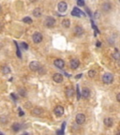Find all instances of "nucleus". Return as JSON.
Wrapping results in <instances>:
<instances>
[{
  "instance_id": "obj_1",
  "label": "nucleus",
  "mask_w": 120,
  "mask_h": 135,
  "mask_svg": "<svg viewBox=\"0 0 120 135\" xmlns=\"http://www.w3.org/2000/svg\"><path fill=\"white\" fill-rule=\"evenodd\" d=\"M114 81V75L112 73H109V72H106L102 75V82L106 84H110L112 83Z\"/></svg>"
},
{
  "instance_id": "obj_2",
  "label": "nucleus",
  "mask_w": 120,
  "mask_h": 135,
  "mask_svg": "<svg viewBox=\"0 0 120 135\" xmlns=\"http://www.w3.org/2000/svg\"><path fill=\"white\" fill-rule=\"evenodd\" d=\"M42 39H43V37H42L41 33H40V32H35L32 36V39L35 43H40L42 41Z\"/></svg>"
},
{
  "instance_id": "obj_3",
  "label": "nucleus",
  "mask_w": 120,
  "mask_h": 135,
  "mask_svg": "<svg viewBox=\"0 0 120 135\" xmlns=\"http://www.w3.org/2000/svg\"><path fill=\"white\" fill-rule=\"evenodd\" d=\"M29 69L33 71H38L41 69V66L40 64L38 62V61H32L30 64H29Z\"/></svg>"
},
{
  "instance_id": "obj_4",
  "label": "nucleus",
  "mask_w": 120,
  "mask_h": 135,
  "mask_svg": "<svg viewBox=\"0 0 120 135\" xmlns=\"http://www.w3.org/2000/svg\"><path fill=\"white\" fill-rule=\"evenodd\" d=\"M55 24V19L53 17H46L44 20V26L47 27H53Z\"/></svg>"
},
{
  "instance_id": "obj_5",
  "label": "nucleus",
  "mask_w": 120,
  "mask_h": 135,
  "mask_svg": "<svg viewBox=\"0 0 120 135\" xmlns=\"http://www.w3.org/2000/svg\"><path fill=\"white\" fill-rule=\"evenodd\" d=\"M85 122V115L83 113H78L76 115V123L78 125H83Z\"/></svg>"
},
{
  "instance_id": "obj_6",
  "label": "nucleus",
  "mask_w": 120,
  "mask_h": 135,
  "mask_svg": "<svg viewBox=\"0 0 120 135\" xmlns=\"http://www.w3.org/2000/svg\"><path fill=\"white\" fill-rule=\"evenodd\" d=\"M53 113L57 117H60L64 114V108L62 106H56L53 110Z\"/></svg>"
},
{
  "instance_id": "obj_7",
  "label": "nucleus",
  "mask_w": 120,
  "mask_h": 135,
  "mask_svg": "<svg viewBox=\"0 0 120 135\" xmlns=\"http://www.w3.org/2000/svg\"><path fill=\"white\" fill-rule=\"evenodd\" d=\"M57 8H58V10H59L60 12H65V11L67 10V9H68V5H67L66 2L61 1V2L58 3Z\"/></svg>"
},
{
  "instance_id": "obj_8",
  "label": "nucleus",
  "mask_w": 120,
  "mask_h": 135,
  "mask_svg": "<svg viewBox=\"0 0 120 135\" xmlns=\"http://www.w3.org/2000/svg\"><path fill=\"white\" fill-rule=\"evenodd\" d=\"M53 65H54L57 69H63L64 66H65V62H64L62 59H60V58H57V59L54 60Z\"/></svg>"
},
{
  "instance_id": "obj_9",
  "label": "nucleus",
  "mask_w": 120,
  "mask_h": 135,
  "mask_svg": "<svg viewBox=\"0 0 120 135\" xmlns=\"http://www.w3.org/2000/svg\"><path fill=\"white\" fill-rule=\"evenodd\" d=\"M53 80L57 83H60L63 82V75L61 73H55L53 76Z\"/></svg>"
},
{
  "instance_id": "obj_10",
  "label": "nucleus",
  "mask_w": 120,
  "mask_h": 135,
  "mask_svg": "<svg viewBox=\"0 0 120 135\" xmlns=\"http://www.w3.org/2000/svg\"><path fill=\"white\" fill-rule=\"evenodd\" d=\"M74 34H75V36H77V37H81L83 34H84V28L81 26H75L74 28Z\"/></svg>"
},
{
  "instance_id": "obj_11",
  "label": "nucleus",
  "mask_w": 120,
  "mask_h": 135,
  "mask_svg": "<svg viewBox=\"0 0 120 135\" xmlns=\"http://www.w3.org/2000/svg\"><path fill=\"white\" fill-rule=\"evenodd\" d=\"M79 66H80V62H79L78 59H71V68L72 70L78 69Z\"/></svg>"
},
{
  "instance_id": "obj_12",
  "label": "nucleus",
  "mask_w": 120,
  "mask_h": 135,
  "mask_svg": "<svg viewBox=\"0 0 120 135\" xmlns=\"http://www.w3.org/2000/svg\"><path fill=\"white\" fill-rule=\"evenodd\" d=\"M101 8H102L103 11L108 12V11H110V10L112 9V5H111L110 3H108V2H105V3H103V4H102Z\"/></svg>"
},
{
  "instance_id": "obj_13",
  "label": "nucleus",
  "mask_w": 120,
  "mask_h": 135,
  "mask_svg": "<svg viewBox=\"0 0 120 135\" xmlns=\"http://www.w3.org/2000/svg\"><path fill=\"white\" fill-rule=\"evenodd\" d=\"M81 93H82V96H83L84 98H85V99H87V98L90 97V90H89L87 87L83 88L82 91H81Z\"/></svg>"
},
{
  "instance_id": "obj_14",
  "label": "nucleus",
  "mask_w": 120,
  "mask_h": 135,
  "mask_svg": "<svg viewBox=\"0 0 120 135\" xmlns=\"http://www.w3.org/2000/svg\"><path fill=\"white\" fill-rule=\"evenodd\" d=\"M104 125L108 128H111L113 125H114V119L111 118V117H108V118H105L104 119Z\"/></svg>"
},
{
  "instance_id": "obj_15",
  "label": "nucleus",
  "mask_w": 120,
  "mask_h": 135,
  "mask_svg": "<svg viewBox=\"0 0 120 135\" xmlns=\"http://www.w3.org/2000/svg\"><path fill=\"white\" fill-rule=\"evenodd\" d=\"M81 14H82V12H81V10H80L78 8H74V9H73V10L71 11V15H72V16H77V17H80V16H81Z\"/></svg>"
},
{
  "instance_id": "obj_16",
  "label": "nucleus",
  "mask_w": 120,
  "mask_h": 135,
  "mask_svg": "<svg viewBox=\"0 0 120 135\" xmlns=\"http://www.w3.org/2000/svg\"><path fill=\"white\" fill-rule=\"evenodd\" d=\"M41 14H42V12H41V9H40V8H37V9H35L33 10V15H34L35 17H40Z\"/></svg>"
},
{
  "instance_id": "obj_17",
  "label": "nucleus",
  "mask_w": 120,
  "mask_h": 135,
  "mask_svg": "<svg viewBox=\"0 0 120 135\" xmlns=\"http://www.w3.org/2000/svg\"><path fill=\"white\" fill-rule=\"evenodd\" d=\"M62 26L65 27V28H69L71 26V21L69 19H64L62 21Z\"/></svg>"
},
{
  "instance_id": "obj_18",
  "label": "nucleus",
  "mask_w": 120,
  "mask_h": 135,
  "mask_svg": "<svg viewBox=\"0 0 120 135\" xmlns=\"http://www.w3.org/2000/svg\"><path fill=\"white\" fill-rule=\"evenodd\" d=\"M21 125L19 124V123H14L13 125H12V130H13V131H15V132H17V131H19L20 130H21Z\"/></svg>"
},
{
  "instance_id": "obj_19",
  "label": "nucleus",
  "mask_w": 120,
  "mask_h": 135,
  "mask_svg": "<svg viewBox=\"0 0 120 135\" xmlns=\"http://www.w3.org/2000/svg\"><path fill=\"white\" fill-rule=\"evenodd\" d=\"M66 95H67L68 98H71L74 95V90L72 88H68L67 91H66Z\"/></svg>"
},
{
  "instance_id": "obj_20",
  "label": "nucleus",
  "mask_w": 120,
  "mask_h": 135,
  "mask_svg": "<svg viewBox=\"0 0 120 135\" xmlns=\"http://www.w3.org/2000/svg\"><path fill=\"white\" fill-rule=\"evenodd\" d=\"M2 72H3V74H5V75H7V74L10 73V69H9V67H8V66H4V67L2 68Z\"/></svg>"
},
{
  "instance_id": "obj_21",
  "label": "nucleus",
  "mask_w": 120,
  "mask_h": 135,
  "mask_svg": "<svg viewBox=\"0 0 120 135\" xmlns=\"http://www.w3.org/2000/svg\"><path fill=\"white\" fill-rule=\"evenodd\" d=\"M33 113H34L35 115H40L43 113V110L40 108H35L33 110Z\"/></svg>"
},
{
  "instance_id": "obj_22",
  "label": "nucleus",
  "mask_w": 120,
  "mask_h": 135,
  "mask_svg": "<svg viewBox=\"0 0 120 135\" xmlns=\"http://www.w3.org/2000/svg\"><path fill=\"white\" fill-rule=\"evenodd\" d=\"M23 22L25 24H32V19L30 17H24L23 19Z\"/></svg>"
},
{
  "instance_id": "obj_23",
  "label": "nucleus",
  "mask_w": 120,
  "mask_h": 135,
  "mask_svg": "<svg viewBox=\"0 0 120 135\" xmlns=\"http://www.w3.org/2000/svg\"><path fill=\"white\" fill-rule=\"evenodd\" d=\"M0 122H1V123H3V124H5V123H7V122H8V118H7L6 116L2 115V116H0Z\"/></svg>"
},
{
  "instance_id": "obj_24",
  "label": "nucleus",
  "mask_w": 120,
  "mask_h": 135,
  "mask_svg": "<svg viewBox=\"0 0 120 135\" xmlns=\"http://www.w3.org/2000/svg\"><path fill=\"white\" fill-rule=\"evenodd\" d=\"M95 75H96V71H95V70H89V71H88V76H89L90 78H93Z\"/></svg>"
},
{
  "instance_id": "obj_25",
  "label": "nucleus",
  "mask_w": 120,
  "mask_h": 135,
  "mask_svg": "<svg viewBox=\"0 0 120 135\" xmlns=\"http://www.w3.org/2000/svg\"><path fill=\"white\" fill-rule=\"evenodd\" d=\"M19 93H20V95L23 96V97H25V96H26V91H25L24 89H20V90H19Z\"/></svg>"
},
{
  "instance_id": "obj_26",
  "label": "nucleus",
  "mask_w": 120,
  "mask_h": 135,
  "mask_svg": "<svg viewBox=\"0 0 120 135\" xmlns=\"http://www.w3.org/2000/svg\"><path fill=\"white\" fill-rule=\"evenodd\" d=\"M113 56H114V57H115V58H116V60H119V54H118V53H117V52H116V54H114Z\"/></svg>"
},
{
  "instance_id": "obj_27",
  "label": "nucleus",
  "mask_w": 120,
  "mask_h": 135,
  "mask_svg": "<svg viewBox=\"0 0 120 135\" xmlns=\"http://www.w3.org/2000/svg\"><path fill=\"white\" fill-rule=\"evenodd\" d=\"M78 5H79V6H84V0H78Z\"/></svg>"
},
{
  "instance_id": "obj_28",
  "label": "nucleus",
  "mask_w": 120,
  "mask_h": 135,
  "mask_svg": "<svg viewBox=\"0 0 120 135\" xmlns=\"http://www.w3.org/2000/svg\"><path fill=\"white\" fill-rule=\"evenodd\" d=\"M116 100H117V101H120V94H117V95H116Z\"/></svg>"
},
{
  "instance_id": "obj_29",
  "label": "nucleus",
  "mask_w": 120,
  "mask_h": 135,
  "mask_svg": "<svg viewBox=\"0 0 120 135\" xmlns=\"http://www.w3.org/2000/svg\"><path fill=\"white\" fill-rule=\"evenodd\" d=\"M98 13L96 12V13H95V18H98Z\"/></svg>"
},
{
  "instance_id": "obj_30",
  "label": "nucleus",
  "mask_w": 120,
  "mask_h": 135,
  "mask_svg": "<svg viewBox=\"0 0 120 135\" xmlns=\"http://www.w3.org/2000/svg\"><path fill=\"white\" fill-rule=\"evenodd\" d=\"M97 46L99 47V46H100V42H97Z\"/></svg>"
},
{
  "instance_id": "obj_31",
  "label": "nucleus",
  "mask_w": 120,
  "mask_h": 135,
  "mask_svg": "<svg viewBox=\"0 0 120 135\" xmlns=\"http://www.w3.org/2000/svg\"><path fill=\"white\" fill-rule=\"evenodd\" d=\"M0 11H1V6H0Z\"/></svg>"
},
{
  "instance_id": "obj_32",
  "label": "nucleus",
  "mask_w": 120,
  "mask_h": 135,
  "mask_svg": "<svg viewBox=\"0 0 120 135\" xmlns=\"http://www.w3.org/2000/svg\"><path fill=\"white\" fill-rule=\"evenodd\" d=\"M30 1H35V0H30Z\"/></svg>"
}]
</instances>
